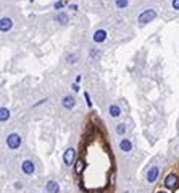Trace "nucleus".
Here are the masks:
<instances>
[{"label":"nucleus","instance_id":"15","mask_svg":"<svg viewBox=\"0 0 179 193\" xmlns=\"http://www.w3.org/2000/svg\"><path fill=\"white\" fill-rule=\"evenodd\" d=\"M56 21H60L61 25H65L66 21H68V16H66V13H58V16H56Z\"/></svg>","mask_w":179,"mask_h":193},{"label":"nucleus","instance_id":"10","mask_svg":"<svg viewBox=\"0 0 179 193\" xmlns=\"http://www.w3.org/2000/svg\"><path fill=\"white\" fill-rule=\"evenodd\" d=\"M105 39H106V31H103V29L95 31V34H94V41L95 42H103Z\"/></svg>","mask_w":179,"mask_h":193},{"label":"nucleus","instance_id":"23","mask_svg":"<svg viewBox=\"0 0 179 193\" xmlns=\"http://www.w3.org/2000/svg\"><path fill=\"white\" fill-rule=\"evenodd\" d=\"M158 193H164V191H158Z\"/></svg>","mask_w":179,"mask_h":193},{"label":"nucleus","instance_id":"11","mask_svg":"<svg viewBox=\"0 0 179 193\" xmlns=\"http://www.w3.org/2000/svg\"><path fill=\"white\" fill-rule=\"evenodd\" d=\"M74 97H71V96H66V97H63V105H65V109H73L74 107Z\"/></svg>","mask_w":179,"mask_h":193},{"label":"nucleus","instance_id":"21","mask_svg":"<svg viewBox=\"0 0 179 193\" xmlns=\"http://www.w3.org/2000/svg\"><path fill=\"white\" fill-rule=\"evenodd\" d=\"M61 7H63V3H61V2H56V3H55V8H56V10H60Z\"/></svg>","mask_w":179,"mask_h":193},{"label":"nucleus","instance_id":"9","mask_svg":"<svg viewBox=\"0 0 179 193\" xmlns=\"http://www.w3.org/2000/svg\"><path fill=\"white\" fill-rule=\"evenodd\" d=\"M84 159L82 158H79L76 161V164H74V172H76V175H81L82 174V170H84Z\"/></svg>","mask_w":179,"mask_h":193},{"label":"nucleus","instance_id":"19","mask_svg":"<svg viewBox=\"0 0 179 193\" xmlns=\"http://www.w3.org/2000/svg\"><path fill=\"white\" fill-rule=\"evenodd\" d=\"M68 62L74 63V62H76V55H69V57H68Z\"/></svg>","mask_w":179,"mask_h":193},{"label":"nucleus","instance_id":"18","mask_svg":"<svg viewBox=\"0 0 179 193\" xmlns=\"http://www.w3.org/2000/svg\"><path fill=\"white\" fill-rule=\"evenodd\" d=\"M173 8H174V10H179V0H173Z\"/></svg>","mask_w":179,"mask_h":193},{"label":"nucleus","instance_id":"22","mask_svg":"<svg viewBox=\"0 0 179 193\" xmlns=\"http://www.w3.org/2000/svg\"><path fill=\"white\" fill-rule=\"evenodd\" d=\"M73 89H74V91H79V84L74 83V84H73Z\"/></svg>","mask_w":179,"mask_h":193},{"label":"nucleus","instance_id":"12","mask_svg":"<svg viewBox=\"0 0 179 193\" xmlns=\"http://www.w3.org/2000/svg\"><path fill=\"white\" fill-rule=\"evenodd\" d=\"M10 28H11V20H10V18H2V23H0V29L5 33V31H8Z\"/></svg>","mask_w":179,"mask_h":193},{"label":"nucleus","instance_id":"5","mask_svg":"<svg viewBox=\"0 0 179 193\" xmlns=\"http://www.w3.org/2000/svg\"><path fill=\"white\" fill-rule=\"evenodd\" d=\"M21 169H23V172H24V174L31 175V174L34 172L35 166H34V162H32V161H24L23 164H21Z\"/></svg>","mask_w":179,"mask_h":193},{"label":"nucleus","instance_id":"1","mask_svg":"<svg viewBox=\"0 0 179 193\" xmlns=\"http://www.w3.org/2000/svg\"><path fill=\"white\" fill-rule=\"evenodd\" d=\"M164 187L174 191L179 187V175L177 174H168L166 178H164Z\"/></svg>","mask_w":179,"mask_h":193},{"label":"nucleus","instance_id":"3","mask_svg":"<svg viewBox=\"0 0 179 193\" xmlns=\"http://www.w3.org/2000/svg\"><path fill=\"white\" fill-rule=\"evenodd\" d=\"M155 16H156L155 10H145L144 13H140V15H139V21H140V23H148V21H152Z\"/></svg>","mask_w":179,"mask_h":193},{"label":"nucleus","instance_id":"2","mask_svg":"<svg viewBox=\"0 0 179 193\" xmlns=\"http://www.w3.org/2000/svg\"><path fill=\"white\" fill-rule=\"evenodd\" d=\"M19 145H21V137L18 133H10L6 137V146L10 149H16V148H19Z\"/></svg>","mask_w":179,"mask_h":193},{"label":"nucleus","instance_id":"8","mask_svg":"<svg viewBox=\"0 0 179 193\" xmlns=\"http://www.w3.org/2000/svg\"><path fill=\"white\" fill-rule=\"evenodd\" d=\"M45 188H47L48 193H58V191H60V185L56 183V182H53V180H50V182L47 183Z\"/></svg>","mask_w":179,"mask_h":193},{"label":"nucleus","instance_id":"13","mask_svg":"<svg viewBox=\"0 0 179 193\" xmlns=\"http://www.w3.org/2000/svg\"><path fill=\"white\" fill-rule=\"evenodd\" d=\"M8 119H10V110L2 107V109H0V120H2V122H6Z\"/></svg>","mask_w":179,"mask_h":193},{"label":"nucleus","instance_id":"4","mask_svg":"<svg viewBox=\"0 0 179 193\" xmlns=\"http://www.w3.org/2000/svg\"><path fill=\"white\" fill-rule=\"evenodd\" d=\"M74 158H76V151L73 148H68L65 154H63V159H65V164L66 166H71V164H74Z\"/></svg>","mask_w":179,"mask_h":193},{"label":"nucleus","instance_id":"20","mask_svg":"<svg viewBox=\"0 0 179 193\" xmlns=\"http://www.w3.org/2000/svg\"><path fill=\"white\" fill-rule=\"evenodd\" d=\"M84 96H85V99H87V105L90 107V105H92V102H90V99H89V94H87V92H84Z\"/></svg>","mask_w":179,"mask_h":193},{"label":"nucleus","instance_id":"6","mask_svg":"<svg viewBox=\"0 0 179 193\" xmlns=\"http://www.w3.org/2000/svg\"><path fill=\"white\" fill-rule=\"evenodd\" d=\"M156 178H158V167L153 166V167L147 172V180H148V183H153Z\"/></svg>","mask_w":179,"mask_h":193},{"label":"nucleus","instance_id":"14","mask_svg":"<svg viewBox=\"0 0 179 193\" xmlns=\"http://www.w3.org/2000/svg\"><path fill=\"white\" fill-rule=\"evenodd\" d=\"M119 114H121V110H119L118 105H114V104L110 105V115H111V117H118Z\"/></svg>","mask_w":179,"mask_h":193},{"label":"nucleus","instance_id":"7","mask_svg":"<svg viewBox=\"0 0 179 193\" xmlns=\"http://www.w3.org/2000/svg\"><path fill=\"white\" fill-rule=\"evenodd\" d=\"M119 148H121V151H124V153H129L131 149H132V143H131L129 140L123 138V140L119 141Z\"/></svg>","mask_w":179,"mask_h":193},{"label":"nucleus","instance_id":"17","mask_svg":"<svg viewBox=\"0 0 179 193\" xmlns=\"http://www.w3.org/2000/svg\"><path fill=\"white\" fill-rule=\"evenodd\" d=\"M116 132H118V133H119V135H123V133H124V132H126V127H124V125H123V123H119V125H118V127H116Z\"/></svg>","mask_w":179,"mask_h":193},{"label":"nucleus","instance_id":"16","mask_svg":"<svg viewBox=\"0 0 179 193\" xmlns=\"http://www.w3.org/2000/svg\"><path fill=\"white\" fill-rule=\"evenodd\" d=\"M127 5V0H116V7L118 8H124Z\"/></svg>","mask_w":179,"mask_h":193}]
</instances>
